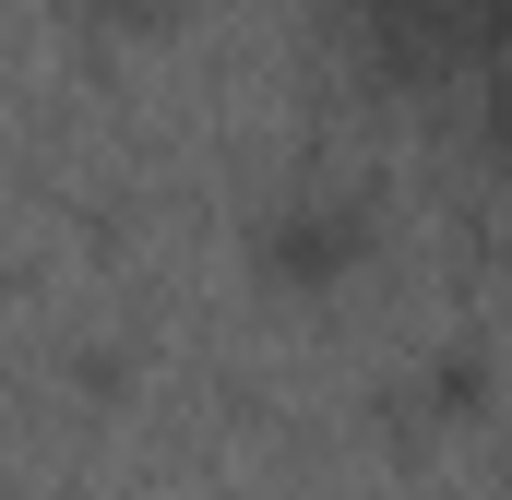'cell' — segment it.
<instances>
[{
  "label": "cell",
  "instance_id": "1",
  "mask_svg": "<svg viewBox=\"0 0 512 500\" xmlns=\"http://www.w3.org/2000/svg\"><path fill=\"white\" fill-rule=\"evenodd\" d=\"M370 12H382L393 36H453L465 24V0H370Z\"/></svg>",
  "mask_w": 512,
  "mask_h": 500
},
{
  "label": "cell",
  "instance_id": "2",
  "mask_svg": "<svg viewBox=\"0 0 512 500\" xmlns=\"http://www.w3.org/2000/svg\"><path fill=\"white\" fill-rule=\"evenodd\" d=\"M501 108H512V48H501Z\"/></svg>",
  "mask_w": 512,
  "mask_h": 500
}]
</instances>
